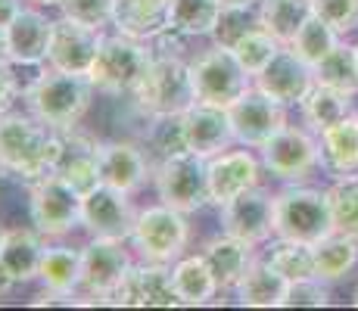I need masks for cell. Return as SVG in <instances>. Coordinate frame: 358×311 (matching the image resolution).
I'll return each instance as SVG.
<instances>
[{"label":"cell","instance_id":"1","mask_svg":"<svg viewBox=\"0 0 358 311\" xmlns=\"http://www.w3.org/2000/svg\"><path fill=\"white\" fill-rule=\"evenodd\" d=\"M59 156V131L47 128L38 115L10 113L0 115V175L16 181H38L50 175Z\"/></svg>","mask_w":358,"mask_h":311},{"label":"cell","instance_id":"2","mask_svg":"<svg viewBox=\"0 0 358 311\" xmlns=\"http://www.w3.org/2000/svg\"><path fill=\"white\" fill-rule=\"evenodd\" d=\"M94 94H97V87L91 85L87 75L44 66L38 78L31 81V87L25 91L22 100H25V109H29L31 115H38L47 128L72 131L91 113Z\"/></svg>","mask_w":358,"mask_h":311},{"label":"cell","instance_id":"3","mask_svg":"<svg viewBox=\"0 0 358 311\" xmlns=\"http://www.w3.org/2000/svg\"><path fill=\"white\" fill-rule=\"evenodd\" d=\"M134 109L143 119H156V115H181L196 103L194 91V75H190V62L181 53H162L156 50L150 62L147 75L141 78L137 91L128 96Z\"/></svg>","mask_w":358,"mask_h":311},{"label":"cell","instance_id":"4","mask_svg":"<svg viewBox=\"0 0 358 311\" xmlns=\"http://www.w3.org/2000/svg\"><path fill=\"white\" fill-rule=\"evenodd\" d=\"M156 50L147 41L128 38V34H103V44L97 50V59H94L91 72V85L97 87V94L103 96H115V100H125L137 91L141 78L147 75L150 62H153Z\"/></svg>","mask_w":358,"mask_h":311},{"label":"cell","instance_id":"5","mask_svg":"<svg viewBox=\"0 0 358 311\" xmlns=\"http://www.w3.org/2000/svg\"><path fill=\"white\" fill-rule=\"evenodd\" d=\"M153 190L156 199L171 209L194 215L212 205L209 193V159L194 153V150H181L175 156H165L153 168Z\"/></svg>","mask_w":358,"mask_h":311},{"label":"cell","instance_id":"6","mask_svg":"<svg viewBox=\"0 0 358 311\" xmlns=\"http://www.w3.org/2000/svg\"><path fill=\"white\" fill-rule=\"evenodd\" d=\"M274 233L278 237L302 240L308 246H315L327 233H334L327 190L293 184L287 190L274 193Z\"/></svg>","mask_w":358,"mask_h":311},{"label":"cell","instance_id":"7","mask_svg":"<svg viewBox=\"0 0 358 311\" xmlns=\"http://www.w3.org/2000/svg\"><path fill=\"white\" fill-rule=\"evenodd\" d=\"M190 233L194 231H190V221L184 212L165 203H153L137 212L134 231H131V249L143 261L175 265L190 243Z\"/></svg>","mask_w":358,"mask_h":311},{"label":"cell","instance_id":"8","mask_svg":"<svg viewBox=\"0 0 358 311\" xmlns=\"http://www.w3.org/2000/svg\"><path fill=\"white\" fill-rule=\"evenodd\" d=\"M29 221L44 240H66L81 227V190L59 175H44L29 184Z\"/></svg>","mask_w":358,"mask_h":311},{"label":"cell","instance_id":"9","mask_svg":"<svg viewBox=\"0 0 358 311\" xmlns=\"http://www.w3.org/2000/svg\"><path fill=\"white\" fill-rule=\"evenodd\" d=\"M190 75H194V91L199 103L228 109L246 87H252V75L240 66L231 47L212 44L196 59H190Z\"/></svg>","mask_w":358,"mask_h":311},{"label":"cell","instance_id":"10","mask_svg":"<svg viewBox=\"0 0 358 311\" xmlns=\"http://www.w3.org/2000/svg\"><path fill=\"white\" fill-rule=\"evenodd\" d=\"M137 205L131 193H122L109 184H94L81 193V231L100 240H128L137 221Z\"/></svg>","mask_w":358,"mask_h":311},{"label":"cell","instance_id":"11","mask_svg":"<svg viewBox=\"0 0 358 311\" xmlns=\"http://www.w3.org/2000/svg\"><path fill=\"white\" fill-rule=\"evenodd\" d=\"M131 268H134V249L128 240L87 237V243L81 246V293L97 296L103 305H109V296Z\"/></svg>","mask_w":358,"mask_h":311},{"label":"cell","instance_id":"12","mask_svg":"<svg viewBox=\"0 0 358 311\" xmlns=\"http://www.w3.org/2000/svg\"><path fill=\"white\" fill-rule=\"evenodd\" d=\"M262 165L271 171V178L287 184H302L321 165L318 137L308 128L284 124L271 140L262 147Z\"/></svg>","mask_w":358,"mask_h":311},{"label":"cell","instance_id":"13","mask_svg":"<svg viewBox=\"0 0 358 311\" xmlns=\"http://www.w3.org/2000/svg\"><path fill=\"white\" fill-rule=\"evenodd\" d=\"M228 119L240 147L262 150L287 124V106L252 85L228 106Z\"/></svg>","mask_w":358,"mask_h":311},{"label":"cell","instance_id":"14","mask_svg":"<svg viewBox=\"0 0 358 311\" xmlns=\"http://www.w3.org/2000/svg\"><path fill=\"white\" fill-rule=\"evenodd\" d=\"M218 224L224 233L250 246L268 243L274 237V193L262 184L243 190L240 196L218 205Z\"/></svg>","mask_w":358,"mask_h":311},{"label":"cell","instance_id":"15","mask_svg":"<svg viewBox=\"0 0 358 311\" xmlns=\"http://www.w3.org/2000/svg\"><path fill=\"white\" fill-rule=\"evenodd\" d=\"M109 305L115 308H178L181 299L175 293L171 265L162 261H134L125 280L109 296Z\"/></svg>","mask_w":358,"mask_h":311},{"label":"cell","instance_id":"16","mask_svg":"<svg viewBox=\"0 0 358 311\" xmlns=\"http://www.w3.org/2000/svg\"><path fill=\"white\" fill-rule=\"evenodd\" d=\"M153 168L156 159L150 156V150L137 140H103L100 150V181L115 187L122 193H137L143 190L147 184H153Z\"/></svg>","mask_w":358,"mask_h":311},{"label":"cell","instance_id":"17","mask_svg":"<svg viewBox=\"0 0 358 311\" xmlns=\"http://www.w3.org/2000/svg\"><path fill=\"white\" fill-rule=\"evenodd\" d=\"M103 29L85 25L72 16L53 19L50 50H47V66L63 68V72H81L87 75L97 59V50L103 44Z\"/></svg>","mask_w":358,"mask_h":311},{"label":"cell","instance_id":"18","mask_svg":"<svg viewBox=\"0 0 358 311\" xmlns=\"http://www.w3.org/2000/svg\"><path fill=\"white\" fill-rule=\"evenodd\" d=\"M252 85L284 106H299L306 94L315 87V68L296 57L290 47H280L274 59L252 78Z\"/></svg>","mask_w":358,"mask_h":311},{"label":"cell","instance_id":"19","mask_svg":"<svg viewBox=\"0 0 358 311\" xmlns=\"http://www.w3.org/2000/svg\"><path fill=\"white\" fill-rule=\"evenodd\" d=\"M262 159L252 153V147L243 150H224V153L209 159V193L212 205H222L228 199L240 196L243 190L262 184Z\"/></svg>","mask_w":358,"mask_h":311},{"label":"cell","instance_id":"20","mask_svg":"<svg viewBox=\"0 0 358 311\" xmlns=\"http://www.w3.org/2000/svg\"><path fill=\"white\" fill-rule=\"evenodd\" d=\"M50 34H53V19L44 13V6L25 3L22 13L6 25V50H10V62H16V66H31V68L47 66Z\"/></svg>","mask_w":358,"mask_h":311},{"label":"cell","instance_id":"21","mask_svg":"<svg viewBox=\"0 0 358 311\" xmlns=\"http://www.w3.org/2000/svg\"><path fill=\"white\" fill-rule=\"evenodd\" d=\"M100 150L103 140L87 131H59V156L53 165V175H59L81 193L91 190L94 184H100Z\"/></svg>","mask_w":358,"mask_h":311},{"label":"cell","instance_id":"22","mask_svg":"<svg viewBox=\"0 0 358 311\" xmlns=\"http://www.w3.org/2000/svg\"><path fill=\"white\" fill-rule=\"evenodd\" d=\"M181 128H184V140L187 150L212 159L224 150H231L234 131H231V119L224 106H212V103H194L187 113H181Z\"/></svg>","mask_w":358,"mask_h":311},{"label":"cell","instance_id":"23","mask_svg":"<svg viewBox=\"0 0 358 311\" xmlns=\"http://www.w3.org/2000/svg\"><path fill=\"white\" fill-rule=\"evenodd\" d=\"M47 240L38 231L29 227H6L3 243H0V268L13 277V283H34L41 271Z\"/></svg>","mask_w":358,"mask_h":311},{"label":"cell","instance_id":"24","mask_svg":"<svg viewBox=\"0 0 358 311\" xmlns=\"http://www.w3.org/2000/svg\"><path fill=\"white\" fill-rule=\"evenodd\" d=\"M171 280H175V293L181 299V305H190V308H199V305H212L222 287H218V277L212 271L209 259L199 252H184L181 259L171 265Z\"/></svg>","mask_w":358,"mask_h":311},{"label":"cell","instance_id":"25","mask_svg":"<svg viewBox=\"0 0 358 311\" xmlns=\"http://www.w3.org/2000/svg\"><path fill=\"white\" fill-rule=\"evenodd\" d=\"M38 283L59 296L78 299V293H81V246H72V243H66V240H47Z\"/></svg>","mask_w":358,"mask_h":311},{"label":"cell","instance_id":"26","mask_svg":"<svg viewBox=\"0 0 358 311\" xmlns=\"http://www.w3.org/2000/svg\"><path fill=\"white\" fill-rule=\"evenodd\" d=\"M318 150H321V165L334 178L358 175V113H349L346 119L321 131Z\"/></svg>","mask_w":358,"mask_h":311},{"label":"cell","instance_id":"27","mask_svg":"<svg viewBox=\"0 0 358 311\" xmlns=\"http://www.w3.org/2000/svg\"><path fill=\"white\" fill-rule=\"evenodd\" d=\"M113 29L153 44L169 29V0H115Z\"/></svg>","mask_w":358,"mask_h":311},{"label":"cell","instance_id":"28","mask_svg":"<svg viewBox=\"0 0 358 311\" xmlns=\"http://www.w3.org/2000/svg\"><path fill=\"white\" fill-rule=\"evenodd\" d=\"M203 255L209 259L222 293H234L237 280L243 277L246 268H250V261L256 259V246L243 243V240H237V237H231V233L222 231V233H215V237H209L203 243Z\"/></svg>","mask_w":358,"mask_h":311},{"label":"cell","instance_id":"29","mask_svg":"<svg viewBox=\"0 0 358 311\" xmlns=\"http://www.w3.org/2000/svg\"><path fill=\"white\" fill-rule=\"evenodd\" d=\"M287 289V277L278 274L265 259H252L246 274L237 280L234 287V296L243 308H280V299H284Z\"/></svg>","mask_w":358,"mask_h":311},{"label":"cell","instance_id":"30","mask_svg":"<svg viewBox=\"0 0 358 311\" xmlns=\"http://www.w3.org/2000/svg\"><path fill=\"white\" fill-rule=\"evenodd\" d=\"M222 0H169V29L184 41L212 38L222 19Z\"/></svg>","mask_w":358,"mask_h":311},{"label":"cell","instance_id":"31","mask_svg":"<svg viewBox=\"0 0 358 311\" xmlns=\"http://www.w3.org/2000/svg\"><path fill=\"white\" fill-rule=\"evenodd\" d=\"M308 16H312V0H259L256 10V22L284 47H290Z\"/></svg>","mask_w":358,"mask_h":311},{"label":"cell","instance_id":"32","mask_svg":"<svg viewBox=\"0 0 358 311\" xmlns=\"http://www.w3.org/2000/svg\"><path fill=\"white\" fill-rule=\"evenodd\" d=\"M299 109H302V119H306V124L315 131V134H321L324 128L336 124L340 119H346L349 113H355L352 94L318 85V81H315V87L306 94V100L299 103Z\"/></svg>","mask_w":358,"mask_h":311},{"label":"cell","instance_id":"33","mask_svg":"<svg viewBox=\"0 0 358 311\" xmlns=\"http://www.w3.org/2000/svg\"><path fill=\"white\" fill-rule=\"evenodd\" d=\"M312 255H315V277H321L324 283L343 280L358 265V240L334 231L312 246Z\"/></svg>","mask_w":358,"mask_h":311},{"label":"cell","instance_id":"34","mask_svg":"<svg viewBox=\"0 0 358 311\" xmlns=\"http://www.w3.org/2000/svg\"><path fill=\"white\" fill-rule=\"evenodd\" d=\"M262 259H265L278 274H284L287 280L312 277V274H315V255H312V246L302 243V240L278 237V233H274V240H268L265 255H262Z\"/></svg>","mask_w":358,"mask_h":311},{"label":"cell","instance_id":"35","mask_svg":"<svg viewBox=\"0 0 358 311\" xmlns=\"http://www.w3.org/2000/svg\"><path fill=\"white\" fill-rule=\"evenodd\" d=\"M315 81L346 94H358V62H355V47L336 44L324 59L315 66Z\"/></svg>","mask_w":358,"mask_h":311},{"label":"cell","instance_id":"36","mask_svg":"<svg viewBox=\"0 0 358 311\" xmlns=\"http://www.w3.org/2000/svg\"><path fill=\"white\" fill-rule=\"evenodd\" d=\"M336 44H340V34L330 29V25L321 16H315V13H312V16L302 22V29L296 31V38L290 41V50L315 68L330 50H334Z\"/></svg>","mask_w":358,"mask_h":311},{"label":"cell","instance_id":"37","mask_svg":"<svg viewBox=\"0 0 358 311\" xmlns=\"http://www.w3.org/2000/svg\"><path fill=\"white\" fill-rule=\"evenodd\" d=\"M334 231L358 240V175L336 178V184L327 190Z\"/></svg>","mask_w":358,"mask_h":311},{"label":"cell","instance_id":"38","mask_svg":"<svg viewBox=\"0 0 358 311\" xmlns=\"http://www.w3.org/2000/svg\"><path fill=\"white\" fill-rule=\"evenodd\" d=\"M280 47H284V44H278V41L262 29V25H252L250 31H243L237 41H234L231 50H234V57L240 59V66H243L246 72L256 78L262 68L274 59V53H278Z\"/></svg>","mask_w":358,"mask_h":311},{"label":"cell","instance_id":"39","mask_svg":"<svg viewBox=\"0 0 358 311\" xmlns=\"http://www.w3.org/2000/svg\"><path fill=\"white\" fill-rule=\"evenodd\" d=\"M141 143L150 150V156H153L156 162L165 156H175V153H181V150H187L181 115H156V119H147Z\"/></svg>","mask_w":358,"mask_h":311},{"label":"cell","instance_id":"40","mask_svg":"<svg viewBox=\"0 0 358 311\" xmlns=\"http://www.w3.org/2000/svg\"><path fill=\"white\" fill-rule=\"evenodd\" d=\"M324 308L330 305V289L324 287L321 277H299V280H287L284 299H280V308Z\"/></svg>","mask_w":358,"mask_h":311},{"label":"cell","instance_id":"41","mask_svg":"<svg viewBox=\"0 0 358 311\" xmlns=\"http://www.w3.org/2000/svg\"><path fill=\"white\" fill-rule=\"evenodd\" d=\"M113 10L115 0H59V13L63 16H72L85 25H94V29L106 31L113 25Z\"/></svg>","mask_w":358,"mask_h":311},{"label":"cell","instance_id":"42","mask_svg":"<svg viewBox=\"0 0 358 311\" xmlns=\"http://www.w3.org/2000/svg\"><path fill=\"white\" fill-rule=\"evenodd\" d=\"M312 13L324 19L336 34L358 29V0H312Z\"/></svg>","mask_w":358,"mask_h":311},{"label":"cell","instance_id":"43","mask_svg":"<svg viewBox=\"0 0 358 311\" xmlns=\"http://www.w3.org/2000/svg\"><path fill=\"white\" fill-rule=\"evenodd\" d=\"M252 25H259V22H256V16H250V10H228V6H224L222 19H218V29L212 38H215V44L231 47L234 41H237L243 31H250Z\"/></svg>","mask_w":358,"mask_h":311},{"label":"cell","instance_id":"44","mask_svg":"<svg viewBox=\"0 0 358 311\" xmlns=\"http://www.w3.org/2000/svg\"><path fill=\"white\" fill-rule=\"evenodd\" d=\"M19 96H22V91H19L16 75H13L10 62H3V66H0V115L10 113L13 103H16Z\"/></svg>","mask_w":358,"mask_h":311},{"label":"cell","instance_id":"45","mask_svg":"<svg viewBox=\"0 0 358 311\" xmlns=\"http://www.w3.org/2000/svg\"><path fill=\"white\" fill-rule=\"evenodd\" d=\"M22 6H25V0H0V29H6L22 13Z\"/></svg>","mask_w":358,"mask_h":311},{"label":"cell","instance_id":"46","mask_svg":"<svg viewBox=\"0 0 358 311\" xmlns=\"http://www.w3.org/2000/svg\"><path fill=\"white\" fill-rule=\"evenodd\" d=\"M222 6H228V10H252V6H259V0H222Z\"/></svg>","mask_w":358,"mask_h":311},{"label":"cell","instance_id":"47","mask_svg":"<svg viewBox=\"0 0 358 311\" xmlns=\"http://www.w3.org/2000/svg\"><path fill=\"white\" fill-rule=\"evenodd\" d=\"M10 62V50H6V29H0V66Z\"/></svg>","mask_w":358,"mask_h":311},{"label":"cell","instance_id":"48","mask_svg":"<svg viewBox=\"0 0 358 311\" xmlns=\"http://www.w3.org/2000/svg\"><path fill=\"white\" fill-rule=\"evenodd\" d=\"M25 3H31V6H44V10H50V6H59V0H25Z\"/></svg>","mask_w":358,"mask_h":311},{"label":"cell","instance_id":"49","mask_svg":"<svg viewBox=\"0 0 358 311\" xmlns=\"http://www.w3.org/2000/svg\"><path fill=\"white\" fill-rule=\"evenodd\" d=\"M352 305H358V287H355V293H352Z\"/></svg>","mask_w":358,"mask_h":311},{"label":"cell","instance_id":"50","mask_svg":"<svg viewBox=\"0 0 358 311\" xmlns=\"http://www.w3.org/2000/svg\"><path fill=\"white\" fill-rule=\"evenodd\" d=\"M3 231H6V227H3V224H0V243H3Z\"/></svg>","mask_w":358,"mask_h":311},{"label":"cell","instance_id":"51","mask_svg":"<svg viewBox=\"0 0 358 311\" xmlns=\"http://www.w3.org/2000/svg\"><path fill=\"white\" fill-rule=\"evenodd\" d=\"M355 62H358V44H355Z\"/></svg>","mask_w":358,"mask_h":311}]
</instances>
